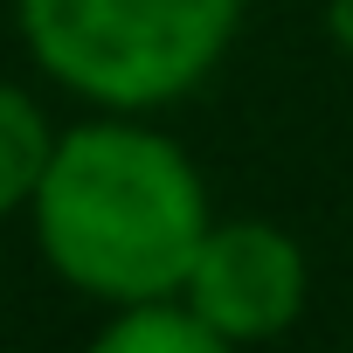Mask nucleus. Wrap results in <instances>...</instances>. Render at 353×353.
<instances>
[{
    "instance_id": "nucleus-4",
    "label": "nucleus",
    "mask_w": 353,
    "mask_h": 353,
    "mask_svg": "<svg viewBox=\"0 0 353 353\" xmlns=\"http://www.w3.org/2000/svg\"><path fill=\"white\" fill-rule=\"evenodd\" d=\"M90 353H236V346L181 298H145V305H118V319L90 339Z\"/></svg>"
},
{
    "instance_id": "nucleus-2",
    "label": "nucleus",
    "mask_w": 353,
    "mask_h": 353,
    "mask_svg": "<svg viewBox=\"0 0 353 353\" xmlns=\"http://www.w3.org/2000/svg\"><path fill=\"white\" fill-rule=\"evenodd\" d=\"M35 63L104 111L188 97L236 42L243 0H14Z\"/></svg>"
},
{
    "instance_id": "nucleus-3",
    "label": "nucleus",
    "mask_w": 353,
    "mask_h": 353,
    "mask_svg": "<svg viewBox=\"0 0 353 353\" xmlns=\"http://www.w3.org/2000/svg\"><path fill=\"white\" fill-rule=\"evenodd\" d=\"M181 305L194 319H208L229 346L277 339L305 312V250L270 222H222V229L208 222V236L188 263Z\"/></svg>"
},
{
    "instance_id": "nucleus-1",
    "label": "nucleus",
    "mask_w": 353,
    "mask_h": 353,
    "mask_svg": "<svg viewBox=\"0 0 353 353\" xmlns=\"http://www.w3.org/2000/svg\"><path fill=\"white\" fill-rule=\"evenodd\" d=\"M35 236L56 277L104 305L181 298L208 236V194L181 145L104 118L56 139V159L35 188Z\"/></svg>"
},
{
    "instance_id": "nucleus-6",
    "label": "nucleus",
    "mask_w": 353,
    "mask_h": 353,
    "mask_svg": "<svg viewBox=\"0 0 353 353\" xmlns=\"http://www.w3.org/2000/svg\"><path fill=\"white\" fill-rule=\"evenodd\" d=\"M325 28H332V42L353 56V0H325Z\"/></svg>"
},
{
    "instance_id": "nucleus-5",
    "label": "nucleus",
    "mask_w": 353,
    "mask_h": 353,
    "mask_svg": "<svg viewBox=\"0 0 353 353\" xmlns=\"http://www.w3.org/2000/svg\"><path fill=\"white\" fill-rule=\"evenodd\" d=\"M49 159H56L49 118H42L14 83H0V215L35 208V188H42Z\"/></svg>"
}]
</instances>
